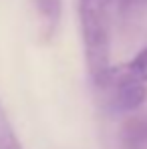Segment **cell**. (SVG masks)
<instances>
[{
	"mask_svg": "<svg viewBox=\"0 0 147 149\" xmlns=\"http://www.w3.org/2000/svg\"><path fill=\"white\" fill-rule=\"evenodd\" d=\"M123 69L127 71L129 77H133L139 83H147V47L139 50L127 65H123Z\"/></svg>",
	"mask_w": 147,
	"mask_h": 149,
	"instance_id": "5",
	"label": "cell"
},
{
	"mask_svg": "<svg viewBox=\"0 0 147 149\" xmlns=\"http://www.w3.org/2000/svg\"><path fill=\"white\" fill-rule=\"evenodd\" d=\"M119 2H121V6H123V8H125V6H129V4H131L133 0H119Z\"/></svg>",
	"mask_w": 147,
	"mask_h": 149,
	"instance_id": "6",
	"label": "cell"
},
{
	"mask_svg": "<svg viewBox=\"0 0 147 149\" xmlns=\"http://www.w3.org/2000/svg\"><path fill=\"white\" fill-rule=\"evenodd\" d=\"M115 0H79V22L85 63L91 81L99 85L111 65V28Z\"/></svg>",
	"mask_w": 147,
	"mask_h": 149,
	"instance_id": "1",
	"label": "cell"
},
{
	"mask_svg": "<svg viewBox=\"0 0 147 149\" xmlns=\"http://www.w3.org/2000/svg\"><path fill=\"white\" fill-rule=\"evenodd\" d=\"M0 149H22V143L10 123L2 103H0Z\"/></svg>",
	"mask_w": 147,
	"mask_h": 149,
	"instance_id": "4",
	"label": "cell"
},
{
	"mask_svg": "<svg viewBox=\"0 0 147 149\" xmlns=\"http://www.w3.org/2000/svg\"><path fill=\"white\" fill-rule=\"evenodd\" d=\"M97 87L107 93V105L115 113H135L147 101L145 83H139L133 77H129L123 65L111 67Z\"/></svg>",
	"mask_w": 147,
	"mask_h": 149,
	"instance_id": "2",
	"label": "cell"
},
{
	"mask_svg": "<svg viewBox=\"0 0 147 149\" xmlns=\"http://www.w3.org/2000/svg\"><path fill=\"white\" fill-rule=\"evenodd\" d=\"M121 149H147V117L133 115L123 123L119 131Z\"/></svg>",
	"mask_w": 147,
	"mask_h": 149,
	"instance_id": "3",
	"label": "cell"
}]
</instances>
